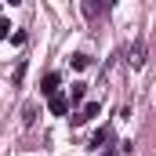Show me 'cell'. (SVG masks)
<instances>
[{
	"label": "cell",
	"mask_w": 156,
	"mask_h": 156,
	"mask_svg": "<svg viewBox=\"0 0 156 156\" xmlns=\"http://www.w3.org/2000/svg\"><path fill=\"white\" fill-rule=\"evenodd\" d=\"M69 62H73V69H87V66H91V58H87V55H73Z\"/></svg>",
	"instance_id": "7"
},
{
	"label": "cell",
	"mask_w": 156,
	"mask_h": 156,
	"mask_svg": "<svg viewBox=\"0 0 156 156\" xmlns=\"http://www.w3.org/2000/svg\"><path fill=\"white\" fill-rule=\"evenodd\" d=\"M11 44H26V29H15L11 33Z\"/></svg>",
	"instance_id": "10"
},
{
	"label": "cell",
	"mask_w": 156,
	"mask_h": 156,
	"mask_svg": "<svg viewBox=\"0 0 156 156\" xmlns=\"http://www.w3.org/2000/svg\"><path fill=\"white\" fill-rule=\"evenodd\" d=\"M7 33H11V22H7V18H0V40L7 37Z\"/></svg>",
	"instance_id": "11"
},
{
	"label": "cell",
	"mask_w": 156,
	"mask_h": 156,
	"mask_svg": "<svg viewBox=\"0 0 156 156\" xmlns=\"http://www.w3.org/2000/svg\"><path fill=\"white\" fill-rule=\"evenodd\" d=\"M83 94H87V83H73L66 98H69V105H76V102H83Z\"/></svg>",
	"instance_id": "5"
},
{
	"label": "cell",
	"mask_w": 156,
	"mask_h": 156,
	"mask_svg": "<svg viewBox=\"0 0 156 156\" xmlns=\"http://www.w3.org/2000/svg\"><path fill=\"white\" fill-rule=\"evenodd\" d=\"M98 11H102V4H94V0H87V4H83V15H87V18H94Z\"/></svg>",
	"instance_id": "8"
},
{
	"label": "cell",
	"mask_w": 156,
	"mask_h": 156,
	"mask_svg": "<svg viewBox=\"0 0 156 156\" xmlns=\"http://www.w3.org/2000/svg\"><path fill=\"white\" fill-rule=\"evenodd\" d=\"M142 62H145V47H142V44H134V47H131V66H134V69H142Z\"/></svg>",
	"instance_id": "6"
},
{
	"label": "cell",
	"mask_w": 156,
	"mask_h": 156,
	"mask_svg": "<svg viewBox=\"0 0 156 156\" xmlns=\"http://www.w3.org/2000/svg\"><path fill=\"white\" fill-rule=\"evenodd\" d=\"M22 120H26V123H33V120H37V105H33V102L22 109Z\"/></svg>",
	"instance_id": "9"
},
{
	"label": "cell",
	"mask_w": 156,
	"mask_h": 156,
	"mask_svg": "<svg viewBox=\"0 0 156 156\" xmlns=\"http://www.w3.org/2000/svg\"><path fill=\"white\" fill-rule=\"evenodd\" d=\"M98 113H102V102H87V105L80 109L76 116H73V127H80V123H87V120H94Z\"/></svg>",
	"instance_id": "1"
},
{
	"label": "cell",
	"mask_w": 156,
	"mask_h": 156,
	"mask_svg": "<svg viewBox=\"0 0 156 156\" xmlns=\"http://www.w3.org/2000/svg\"><path fill=\"white\" fill-rule=\"evenodd\" d=\"M58 83H62V76H58V73H47V76L40 80V94H44V98L58 94Z\"/></svg>",
	"instance_id": "2"
},
{
	"label": "cell",
	"mask_w": 156,
	"mask_h": 156,
	"mask_svg": "<svg viewBox=\"0 0 156 156\" xmlns=\"http://www.w3.org/2000/svg\"><path fill=\"white\" fill-rule=\"evenodd\" d=\"M105 156H120V153H105Z\"/></svg>",
	"instance_id": "12"
},
{
	"label": "cell",
	"mask_w": 156,
	"mask_h": 156,
	"mask_svg": "<svg viewBox=\"0 0 156 156\" xmlns=\"http://www.w3.org/2000/svg\"><path fill=\"white\" fill-rule=\"evenodd\" d=\"M47 109H51L55 116H66V113H69V98H66V94H51V98H47Z\"/></svg>",
	"instance_id": "3"
},
{
	"label": "cell",
	"mask_w": 156,
	"mask_h": 156,
	"mask_svg": "<svg viewBox=\"0 0 156 156\" xmlns=\"http://www.w3.org/2000/svg\"><path fill=\"white\" fill-rule=\"evenodd\" d=\"M105 142H113V131L109 127H98L94 138H91V149H105Z\"/></svg>",
	"instance_id": "4"
}]
</instances>
